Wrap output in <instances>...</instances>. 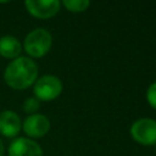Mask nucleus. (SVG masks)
Returning <instances> with one entry per match:
<instances>
[{"instance_id": "nucleus-11", "label": "nucleus", "mask_w": 156, "mask_h": 156, "mask_svg": "<svg viewBox=\"0 0 156 156\" xmlns=\"http://www.w3.org/2000/svg\"><path fill=\"white\" fill-rule=\"evenodd\" d=\"M40 107V101L37 98H28L24 102H23V111L27 113H32L34 115V112H37Z\"/></svg>"}, {"instance_id": "nucleus-4", "label": "nucleus", "mask_w": 156, "mask_h": 156, "mask_svg": "<svg viewBox=\"0 0 156 156\" xmlns=\"http://www.w3.org/2000/svg\"><path fill=\"white\" fill-rule=\"evenodd\" d=\"M132 138L141 145L156 144V121L152 118H140L130 127Z\"/></svg>"}, {"instance_id": "nucleus-5", "label": "nucleus", "mask_w": 156, "mask_h": 156, "mask_svg": "<svg viewBox=\"0 0 156 156\" xmlns=\"http://www.w3.org/2000/svg\"><path fill=\"white\" fill-rule=\"evenodd\" d=\"M28 12L37 18H50L60 10L57 0H28L24 2Z\"/></svg>"}, {"instance_id": "nucleus-6", "label": "nucleus", "mask_w": 156, "mask_h": 156, "mask_svg": "<svg viewBox=\"0 0 156 156\" xmlns=\"http://www.w3.org/2000/svg\"><path fill=\"white\" fill-rule=\"evenodd\" d=\"M22 128H23L24 133L28 136L41 138V136H44L49 132V129H50V121L44 115L34 113V115L28 116L24 119V122L22 124Z\"/></svg>"}, {"instance_id": "nucleus-13", "label": "nucleus", "mask_w": 156, "mask_h": 156, "mask_svg": "<svg viewBox=\"0 0 156 156\" xmlns=\"http://www.w3.org/2000/svg\"><path fill=\"white\" fill-rule=\"evenodd\" d=\"M0 156H4V144H2L1 138H0Z\"/></svg>"}, {"instance_id": "nucleus-2", "label": "nucleus", "mask_w": 156, "mask_h": 156, "mask_svg": "<svg viewBox=\"0 0 156 156\" xmlns=\"http://www.w3.org/2000/svg\"><path fill=\"white\" fill-rule=\"evenodd\" d=\"M51 44V34L44 28H37L27 34L24 39V50L29 56L39 58L50 50Z\"/></svg>"}, {"instance_id": "nucleus-10", "label": "nucleus", "mask_w": 156, "mask_h": 156, "mask_svg": "<svg viewBox=\"0 0 156 156\" xmlns=\"http://www.w3.org/2000/svg\"><path fill=\"white\" fill-rule=\"evenodd\" d=\"M90 2L87 0H65L63 6L71 12H83L89 7Z\"/></svg>"}, {"instance_id": "nucleus-1", "label": "nucleus", "mask_w": 156, "mask_h": 156, "mask_svg": "<svg viewBox=\"0 0 156 156\" xmlns=\"http://www.w3.org/2000/svg\"><path fill=\"white\" fill-rule=\"evenodd\" d=\"M38 77V66L37 63L24 56H18L17 58L12 60L5 72H4V78L6 84L17 90L26 89L30 87Z\"/></svg>"}, {"instance_id": "nucleus-3", "label": "nucleus", "mask_w": 156, "mask_h": 156, "mask_svg": "<svg viewBox=\"0 0 156 156\" xmlns=\"http://www.w3.org/2000/svg\"><path fill=\"white\" fill-rule=\"evenodd\" d=\"M62 91L61 80L51 74H46L35 80L34 84V95L40 101H51L56 99Z\"/></svg>"}, {"instance_id": "nucleus-7", "label": "nucleus", "mask_w": 156, "mask_h": 156, "mask_svg": "<svg viewBox=\"0 0 156 156\" xmlns=\"http://www.w3.org/2000/svg\"><path fill=\"white\" fill-rule=\"evenodd\" d=\"M9 156H43V150L32 139L17 138L9 146Z\"/></svg>"}, {"instance_id": "nucleus-9", "label": "nucleus", "mask_w": 156, "mask_h": 156, "mask_svg": "<svg viewBox=\"0 0 156 156\" xmlns=\"http://www.w3.org/2000/svg\"><path fill=\"white\" fill-rule=\"evenodd\" d=\"M22 51L20 40L13 35H4L0 38V55L6 58H17Z\"/></svg>"}, {"instance_id": "nucleus-8", "label": "nucleus", "mask_w": 156, "mask_h": 156, "mask_svg": "<svg viewBox=\"0 0 156 156\" xmlns=\"http://www.w3.org/2000/svg\"><path fill=\"white\" fill-rule=\"evenodd\" d=\"M21 119L13 111L6 110L0 112V133L4 136L13 138L21 130Z\"/></svg>"}, {"instance_id": "nucleus-12", "label": "nucleus", "mask_w": 156, "mask_h": 156, "mask_svg": "<svg viewBox=\"0 0 156 156\" xmlns=\"http://www.w3.org/2000/svg\"><path fill=\"white\" fill-rule=\"evenodd\" d=\"M146 100L149 102V105L156 110V82L152 83L146 91Z\"/></svg>"}]
</instances>
